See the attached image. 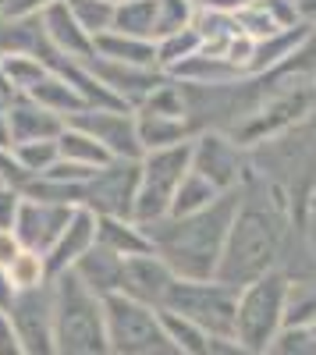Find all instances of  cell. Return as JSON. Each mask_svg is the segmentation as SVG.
<instances>
[{
  "mask_svg": "<svg viewBox=\"0 0 316 355\" xmlns=\"http://www.w3.org/2000/svg\"><path fill=\"white\" fill-rule=\"evenodd\" d=\"M292 224V206L284 199V192L263 174H249L245 185L238 189L235 217L227 227V242L220 252L217 281L245 288L252 281H260L263 274L277 270V259L288 239Z\"/></svg>",
  "mask_w": 316,
  "mask_h": 355,
  "instance_id": "1",
  "label": "cell"
},
{
  "mask_svg": "<svg viewBox=\"0 0 316 355\" xmlns=\"http://www.w3.org/2000/svg\"><path fill=\"white\" fill-rule=\"evenodd\" d=\"M238 192L220 196L213 206L192 217H164L146 227L153 252L167 263V270L178 281H213L220 252L227 242V227L235 217Z\"/></svg>",
  "mask_w": 316,
  "mask_h": 355,
  "instance_id": "2",
  "label": "cell"
},
{
  "mask_svg": "<svg viewBox=\"0 0 316 355\" xmlns=\"http://www.w3.org/2000/svg\"><path fill=\"white\" fill-rule=\"evenodd\" d=\"M50 320L57 355H110L103 299H96L71 270L50 281Z\"/></svg>",
  "mask_w": 316,
  "mask_h": 355,
  "instance_id": "3",
  "label": "cell"
},
{
  "mask_svg": "<svg viewBox=\"0 0 316 355\" xmlns=\"http://www.w3.org/2000/svg\"><path fill=\"white\" fill-rule=\"evenodd\" d=\"M288 284L292 277L284 270H270L260 281L238 288L235 306V338L252 348L256 355L270 352L274 338L284 331V309H288Z\"/></svg>",
  "mask_w": 316,
  "mask_h": 355,
  "instance_id": "4",
  "label": "cell"
},
{
  "mask_svg": "<svg viewBox=\"0 0 316 355\" xmlns=\"http://www.w3.org/2000/svg\"><path fill=\"white\" fill-rule=\"evenodd\" d=\"M235 306H238V288L220 284L217 277L175 281L160 313H175L210 338H235Z\"/></svg>",
  "mask_w": 316,
  "mask_h": 355,
  "instance_id": "5",
  "label": "cell"
},
{
  "mask_svg": "<svg viewBox=\"0 0 316 355\" xmlns=\"http://www.w3.org/2000/svg\"><path fill=\"white\" fill-rule=\"evenodd\" d=\"M192 171V142L175 146V150H157L142 153L139 160V196H135V220L139 224H157L170 214L178 185Z\"/></svg>",
  "mask_w": 316,
  "mask_h": 355,
  "instance_id": "6",
  "label": "cell"
},
{
  "mask_svg": "<svg viewBox=\"0 0 316 355\" xmlns=\"http://www.w3.org/2000/svg\"><path fill=\"white\" fill-rule=\"evenodd\" d=\"M103 323H107L110 355H153L157 348L167 345L160 313L125 299V295H107L103 299Z\"/></svg>",
  "mask_w": 316,
  "mask_h": 355,
  "instance_id": "7",
  "label": "cell"
},
{
  "mask_svg": "<svg viewBox=\"0 0 316 355\" xmlns=\"http://www.w3.org/2000/svg\"><path fill=\"white\" fill-rule=\"evenodd\" d=\"M192 171L203 174L217 192H238L252 174V160L227 132H199L192 139Z\"/></svg>",
  "mask_w": 316,
  "mask_h": 355,
  "instance_id": "8",
  "label": "cell"
},
{
  "mask_svg": "<svg viewBox=\"0 0 316 355\" xmlns=\"http://www.w3.org/2000/svg\"><path fill=\"white\" fill-rule=\"evenodd\" d=\"M139 196V160H110L82 189V206L96 217H132Z\"/></svg>",
  "mask_w": 316,
  "mask_h": 355,
  "instance_id": "9",
  "label": "cell"
},
{
  "mask_svg": "<svg viewBox=\"0 0 316 355\" xmlns=\"http://www.w3.org/2000/svg\"><path fill=\"white\" fill-rule=\"evenodd\" d=\"M64 125L93 135L107 150L110 160H142V146H139V132H135V110H125V107L82 110Z\"/></svg>",
  "mask_w": 316,
  "mask_h": 355,
  "instance_id": "10",
  "label": "cell"
},
{
  "mask_svg": "<svg viewBox=\"0 0 316 355\" xmlns=\"http://www.w3.org/2000/svg\"><path fill=\"white\" fill-rule=\"evenodd\" d=\"M4 316L25 355H57L53 320H50V284L40 291H18Z\"/></svg>",
  "mask_w": 316,
  "mask_h": 355,
  "instance_id": "11",
  "label": "cell"
},
{
  "mask_svg": "<svg viewBox=\"0 0 316 355\" xmlns=\"http://www.w3.org/2000/svg\"><path fill=\"white\" fill-rule=\"evenodd\" d=\"M75 210L78 206H53V202H40V199L21 196L18 217H15V239L21 242V249L46 256Z\"/></svg>",
  "mask_w": 316,
  "mask_h": 355,
  "instance_id": "12",
  "label": "cell"
},
{
  "mask_svg": "<svg viewBox=\"0 0 316 355\" xmlns=\"http://www.w3.org/2000/svg\"><path fill=\"white\" fill-rule=\"evenodd\" d=\"M178 277L167 270V263L150 252V256H135V259H125V274H121V291L125 299L132 302H142V306H150V309H164L167 302V291L170 284H175Z\"/></svg>",
  "mask_w": 316,
  "mask_h": 355,
  "instance_id": "13",
  "label": "cell"
},
{
  "mask_svg": "<svg viewBox=\"0 0 316 355\" xmlns=\"http://www.w3.org/2000/svg\"><path fill=\"white\" fill-rule=\"evenodd\" d=\"M85 64H89V71H93V75L110 89V93L118 96V103L128 107V110H139L142 103H146V96L167 78V75L157 71V68H128V64L100 61V57H93V61H85Z\"/></svg>",
  "mask_w": 316,
  "mask_h": 355,
  "instance_id": "14",
  "label": "cell"
},
{
  "mask_svg": "<svg viewBox=\"0 0 316 355\" xmlns=\"http://www.w3.org/2000/svg\"><path fill=\"white\" fill-rule=\"evenodd\" d=\"M64 132V121L57 114L43 110L28 96H11L4 103V135H8V150L21 142H46Z\"/></svg>",
  "mask_w": 316,
  "mask_h": 355,
  "instance_id": "15",
  "label": "cell"
},
{
  "mask_svg": "<svg viewBox=\"0 0 316 355\" xmlns=\"http://www.w3.org/2000/svg\"><path fill=\"white\" fill-rule=\"evenodd\" d=\"M93 245H96V214H89L85 206H78V210L71 214V220L64 224V231L57 234V242L50 245V252L43 256L46 270H50V281L68 274Z\"/></svg>",
  "mask_w": 316,
  "mask_h": 355,
  "instance_id": "16",
  "label": "cell"
},
{
  "mask_svg": "<svg viewBox=\"0 0 316 355\" xmlns=\"http://www.w3.org/2000/svg\"><path fill=\"white\" fill-rule=\"evenodd\" d=\"M40 25H43V36H46V46L53 53L68 57V61H93V36L82 33V25L75 21V15L68 11L64 0L50 4L43 15H40Z\"/></svg>",
  "mask_w": 316,
  "mask_h": 355,
  "instance_id": "17",
  "label": "cell"
},
{
  "mask_svg": "<svg viewBox=\"0 0 316 355\" xmlns=\"http://www.w3.org/2000/svg\"><path fill=\"white\" fill-rule=\"evenodd\" d=\"M309 36H313V25H309V21H302V25L288 28V33H277V36H270V40L252 43L249 64H245V78H263V75L281 71V68L288 64L292 57L309 43Z\"/></svg>",
  "mask_w": 316,
  "mask_h": 355,
  "instance_id": "18",
  "label": "cell"
},
{
  "mask_svg": "<svg viewBox=\"0 0 316 355\" xmlns=\"http://www.w3.org/2000/svg\"><path fill=\"white\" fill-rule=\"evenodd\" d=\"M96 245L114 252L118 259H135V256L153 252L146 224H139L132 217H96Z\"/></svg>",
  "mask_w": 316,
  "mask_h": 355,
  "instance_id": "19",
  "label": "cell"
},
{
  "mask_svg": "<svg viewBox=\"0 0 316 355\" xmlns=\"http://www.w3.org/2000/svg\"><path fill=\"white\" fill-rule=\"evenodd\" d=\"M71 274L89 288L96 299H107V295H118L121 291V274H125V259H118L114 252L93 245L89 252H85L75 266Z\"/></svg>",
  "mask_w": 316,
  "mask_h": 355,
  "instance_id": "20",
  "label": "cell"
},
{
  "mask_svg": "<svg viewBox=\"0 0 316 355\" xmlns=\"http://www.w3.org/2000/svg\"><path fill=\"white\" fill-rule=\"evenodd\" d=\"M135 132L142 153H157V150H175L195 139V128L185 117H157V114H142L135 110Z\"/></svg>",
  "mask_w": 316,
  "mask_h": 355,
  "instance_id": "21",
  "label": "cell"
},
{
  "mask_svg": "<svg viewBox=\"0 0 316 355\" xmlns=\"http://www.w3.org/2000/svg\"><path fill=\"white\" fill-rule=\"evenodd\" d=\"M93 57L114 61V64H128V68H157V43L121 36V33H103L93 40Z\"/></svg>",
  "mask_w": 316,
  "mask_h": 355,
  "instance_id": "22",
  "label": "cell"
},
{
  "mask_svg": "<svg viewBox=\"0 0 316 355\" xmlns=\"http://www.w3.org/2000/svg\"><path fill=\"white\" fill-rule=\"evenodd\" d=\"M28 100L40 103V107L50 110V114H57L61 121H71L75 114L89 110V107H85V100L78 96V89H75L64 75H53V71H46V78L33 89V93H28Z\"/></svg>",
  "mask_w": 316,
  "mask_h": 355,
  "instance_id": "23",
  "label": "cell"
},
{
  "mask_svg": "<svg viewBox=\"0 0 316 355\" xmlns=\"http://www.w3.org/2000/svg\"><path fill=\"white\" fill-rule=\"evenodd\" d=\"M43 46H46V36H43L40 18H8V15H0V57H15V53L40 57Z\"/></svg>",
  "mask_w": 316,
  "mask_h": 355,
  "instance_id": "24",
  "label": "cell"
},
{
  "mask_svg": "<svg viewBox=\"0 0 316 355\" xmlns=\"http://www.w3.org/2000/svg\"><path fill=\"white\" fill-rule=\"evenodd\" d=\"M110 33L157 43V0H121V4H114Z\"/></svg>",
  "mask_w": 316,
  "mask_h": 355,
  "instance_id": "25",
  "label": "cell"
},
{
  "mask_svg": "<svg viewBox=\"0 0 316 355\" xmlns=\"http://www.w3.org/2000/svg\"><path fill=\"white\" fill-rule=\"evenodd\" d=\"M57 153H61V160L93 167V171H100V167L110 164V157H107L103 146H100L93 135H85L82 128H71V125H64V132L57 135Z\"/></svg>",
  "mask_w": 316,
  "mask_h": 355,
  "instance_id": "26",
  "label": "cell"
},
{
  "mask_svg": "<svg viewBox=\"0 0 316 355\" xmlns=\"http://www.w3.org/2000/svg\"><path fill=\"white\" fill-rule=\"evenodd\" d=\"M0 78L15 96H28L33 89L46 78V64L33 53H15V57H0Z\"/></svg>",
  "mask_w": 316,
  "mask_h": 355,
  "instance_id": "27",
  "label": "cell"
},
{
  "mask_svg": "<svg viewBox=\"0 0 316 355\" xmlns=\"http://www.w3.org/2000/svg\"><path fill=\"white\" fill-rule=\"evenodd\" d=\"M220 196H227V192H217L203 174L188 171L185 182H182L178 192H175V202H170V214H167V217H192V214H199V210H207V206H213Z\"/></svg>",
  "mask_w": 316,
  "mask_h": 355,
  "instance_id": "28",
  "label": "cell"
},
{
  "mask_svg": "<svg viewBox=\"0 0 316 355\" xmlns=\"http://www.w3.org/2000/svg\"><path fill=\"white\" fill-rule=\"evenodd\" d=\"M11 160H15V167L25 174V185H28V182H36V178H43L57 160H61V153H57V139L11 146Z\"/></svg>",
  "mask_w": 316,
  "mask_h": 355,
  "instance_id": "29",
  "label": "cell"
},
{
  "mask_svg": "<svg viewBox=\"0 0 316 355\" xmlns=\"http://www.w3.org/2000/svg\"><path fill=\"white\" fill-rule=\"evenodd\" d=\"M203 50V40H199L195 25L182 28V33H170V36H160L157 40V68L167 75L170 68H178L182 61H188L192 53Z\"/></svg>",
  "mask_w": 316,
  "mask_h": 355,
  "instance_id": "30",
  "label": "cell"
},
{
  "mask_svg": "<svg viewBox=\"0 0 316 355\" xmlns=\"http://www.w3.org/2000/svg\"><path fill=\"white\" fill-rule=\"evenodd\" d=\"M309 323H316V277H299L288 284L284 327H309Z\"/></svg>",
  "mask_w": 316,
  "mask_h": 355,
  "instance_id": "31",
  "label": "cell"
},
{
  "mask_svg": "<svg viewBox=\"0 0 316 355\" xmlns=\"http://www.w3.org/2000/svg\"><path fill=\"white\" fill-rule=\"evenodd\" d=\"M142 114H157V117H185L188 121V103H185V85L175 78H164L153 93L146 96V103L139 107Z\"/></svg>",
  "mask_w": 316,
  "mask_h": 355,
  "instance_id": "32",
  "label": "cell"
},
{
  "mask_svg": "<svg viewBox=\"0 0 316 355\" xmlns=\"http://www.w3.org/2000/svg\"><path fill=\"white\" fill-rule=\"evenodd\" d=\"M8 277L15 284V291H40L50 284V270H46V259L40 252H28L21 249L18 259L8 266Z\"/></svg>",
  "mask_w": 316,
  "mask_h": 355,
  "instance_id": "33",
  "label": "cell"
},
{
  "mask_svg": "<svg viewBox=\"0 0 316 355\" xmlns=\"http://www.w3.org/2000/svg\"><path fill=\"white\" fill-rule=\"evenodd\" d=\"M160 323H164L167 341L175 345L182 355H207L210 334H203L199 327H192L188 320H182V316H175V313H160Z\"/></svg>",
  "mask_w": 316,
  "mask_h": 355,
  "instance_id": "34",
  "label": "cell"
},
{
  "mask_svg": "<svg viewBox=\"0 0 316 355\" xmlns=\"http://www.w3.org/2000/svg\"><path fill=\"white\" fill-rule=\"evenodd\" d=\"M64 4L75 15V21L82 25V33H89L93 40L110 33V25H114V4L110 0H64Z\"/></svg>",
  "mask_w": 316,
  "mask_h": 355,
  "instance_id": "35",
  "label": "cell"
},
{
  "mask_svg": "<svg viewBox=\"0 0 316 355\" xmlns=\"http://www.w3.org/2000/svg\"><path fill=\"white\" fill-rule=\"evenodd\" d=\"M195 11L199 0H157V40L188 28L195 21Z\"/></svg>",
  "mask_w": 316,
  "mask_h": 355,
  "instance_id": "36",
  "label": "cell"
},
{
  "mask_svg": "<svg viewBox=\"0 0 316 355\" xmlns=\"http://www.w3.org/2000/svg\"><path fill=\"white\" fill-rule=\"evenodd\" d=\"M274 355H316V338L309 327H284L274 345H270Z\"/></svg>",
  "mask_w": 316,
  "mask_h": 355,
  "instance_id": "37",
  "label": "cell"
},
{
  "mask_svg": "<svg viewBox=\"0 0 316 355\" xmlns=\"http://www.w3.org/2000/svg\"><path fill=\"white\" fill-rule=\"evenodd\" d=\"M21 206V189L0 185V231H15V217Z\"/></svg>",
  "mask_w": 316,
  "mask_h": 355,
  "instance_id": "38",
  "label": "cell"
},
{
  "mask_svg": "<svg viewBox=\"0 0 316 355\" xmlns=\"http://www.w3.org/2000/svg\"><path fill=\"white\" fill-rule=\"evenodd\" d=\"M50 4H57V0H4V11L8 18H40Z\"/></svg>",
  "mask_w": 316,
  "mask_h": 355,
  "instance_id": "39",
  "label": "cell"
},
{
  "mask_svg": "<svg viewBox=\"0 0 316 355\" xmlns=\"http://www.w3.org/2000/svg\"><path fill=\"white\" fill-rule=\"evenodd\" d=\"M207 355H256L252 348H245L238 338H210Z\"/></svg>",
  "mask_w": 316,
  "mask_h": 355,
  "instance_id": "40",
  "label": "cell"
},
{
  "mask_svg": "<svg viewBox=\"0 0 316 355\" xmlns=\"http://www.w3.org/2000/svg\"><path fill=\"white\" fill-rule=\"evenodd\" d=\"M256 0H199V8H207V11H217V15H238L245 8H252Z\"/></svg>",
  "mask_w": 316,
  "mask_h": 355,
  "instance_id": "41",
  "label": "cell"
},
{
  "mask_svg": "<svg viewBox=\"0 0 316 355\" xmlns=\"http://www.w3.org/2000/svg\"><path fill=\"white\" fill-rule=\"evenodd\" d=\"M18 252H21V242L15 239V231H0V266H8L18 259Z\"/></svg>",
  "mask_w": 316,
  "mask_h": 355,
  "instance_id": "42",
  "label": "cell"
},
{
  "mask_svg": "<svg viewBox=\"0 0 316 355\" xmlns=\"http://www.w3.org/2000/svg\"><path fill=\"white\" fill-rule=\"evenodd\" d=\"M0 355H25V348L18 345V338H15V331H11V323H8L4 313H0Z\"/></svg>",
  "mask_w": 316,
  "mask_h": 355,
  "instance_id": "43",
  "label": "cell"
},
{
  "mask_svg": "<svg viewBox=\"0 0 316 355\" xmlns=\"http://www.w3.org/2000/svg\"><path fill=\"white\" fill-rule=\"evenodd\" d=\"M15 284H11V277H8V270L0 266V313H8L11 309V302H15Z\"/></svg>",
  "mask_w": 316,
  "mask_h": 355,
  "instance_id": "44",
  "label": "cell"
},
{
  "mask_svg": "<svg viewBox=\"0 0 316 355\" xmlns=\"http://www.w3.org/2000/svg\"><path fill=\"white\" fill-rule=\"evenodd\" d=\"M288 4L295 8V15L309 25H316V0H288Z\"/></svg>",
  "mask_w": 316,
  "mask_h": 355,
  "instance_id": "45",
  "label": "cell"
},
{
  "mask_svg": "<svg viewBox=\"0 0 316 355\" xmlns=\"http://www.w3.org/2000/svg\"><path fill=\"white\" fill-rule=\"evenodd\" d=\"M153 355H182V352H178V348H175V345H170V341H167V345H164V348H157V352H153Z\"/></svg>",
  "mask_w": 316,
  "mask_h": 355,
  "instance_id": "46",
  "label": "cell"
},
{
  "mask_svg": "<svg viewBox=\"0 0 316 355\" xmlns=\"http://www.w3.org/2000/svg\"><path fill=\"white\" fill-rule=\"evenodd\" d=\"M309 210L316 214V192H313V199H309Z\"/></svg>",
  "mask_w": 316,
  "mask_h": 355,
  "instance_id": "47",
  "label": "cell"
},
{
  "mask_svg": "<svg viewBox=\"0 0 316 355\" xmlns=\"http://www.w3.org/2000/svg\"><path fill=\"white\" fill-rule=\"evenodd\" d=\"M309 331H313V338H316V323H309Z\"/></svg>",
  "mask_w": 316,
  "mask_h": 355,
  "instance_id": "48",
  "label": "cell"
},
{
  "mask_svg": "<svg viewBox=\"0 0 316 355\" xmlns=\"http://www.w3.org/2000/svg\"><path fill=\"white\" fill-rule=\"evenodd\" d=\"M0 11H4V0H0Z\"/></svg>",
  "mask_w": 316,
  "mask_h": 355,
  "instance_id": "49",
  "label": "cell"
},
{
  "mask_svg": "<svg viewBox=\"0 0 316 355\" xmlns=\"http://www.w3.org/2000/svg\"><path fill=\"white\" fill-rule=\"evenodd\" d=\"M110 4H121V0H110Z\"/></svg>",
  "mask_w": 316,
  "mask_h": 355,
  "instance_id": "50",
  "label": "cell"
},
{
  "mask_svg": "<svg viewBox=\"0 0 316 355\" xmlns=\"http://www.w3.org/2000/svg\"><path fill=\"white\" fill-rule=\"evenodd\" d=\"M263 355H274V352H263Z\"/></svg>",
  "mask_w": 316,
  "mask_h": 355,
  "instance_id": "51",
  "label": "cell"
}]
</instances>
